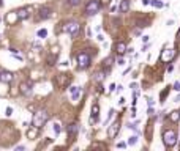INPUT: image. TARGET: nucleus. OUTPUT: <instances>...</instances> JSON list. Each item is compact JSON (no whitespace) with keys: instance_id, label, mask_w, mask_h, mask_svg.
Instances as JSON below:
<instances>
[{"instance_id":"3","label":"nucleus","mask_w":180,"mask_h":151,"mask_svg":"<svg viewBox=\"0 0 180 151\" xmlns=\"http://www.w3.org/2000/svg\"><path fill=\"white\" fill-rule=\"evenodd\" d=\"M76 60H78V68L79 69H87L88 66H90V55L87 54V52H79L78 57H76Z\"/></svg>"},{"instance_id":"8","label":"nucleus","mask_w":180,"mask_h":151,"mask_svg":"<svg viewBox=\"0 0 180 151\" xmlns=\"http://www.w3.org/2000/svg\"><path fill=\"white\" fill-rule=\"evenodd\" d=\"M13 79H14L13 73H10V71H0V82H3V84H10Z\"/></svg>"},{"instance_id":"18","label":"nucleus","mask_w":180,"mask_h":151,"mask_svg":"<svg viewBox=\"0 0 180 151\" xmlns=\"http://www.w3.org/2000/svg\"><path fill=\"white\" fill-rule=\"evenodd\" d=\"M112 63H114V57H108V58H104V61H103V65H104V69H106V73H109V68L112 66Z\"/></svg>"},{"instance_id":"21","label":"nucleus","mask_w":180,"mask_h":151,"mask_svg":"<svg viewBox=\"0 0 180 151\" xmlns=\"http://www.w3.org/2000/svg\"><path fill=\"white\" fill-rule=\"evenodd\" d=\"M16 20H19V19H17V14L16 13H11V14H8V16H7V22L8 24H14Z\"/></svg>"},{"instance_id":"13","label":"nucleus","mask_w":180,"mask_h":151,"mask_svg":"<svg viewBox=\"0 0 180 151\" xmlns=\"http://www.w3.org/2000/svg\"><path fill=\"white\" fill-rule=\"evenodd\" d=\"M70 93H71V99L73 101H78L82 91H81V88L79 87H70Z\"/></svg>"},{"instance_id":"15","label":"nucleus","mask_w":180,"mask_h":151,"mask_svg":"<svg viewBox=\"0 0 180 151\" xmlns=\"http://www.w3.org/2000/svg\"><path fill=\"white\" fill-rule=\"evenodd\" d=\"M126 50H128V49H126V44L123 43V41H119V43L116 44V52H117L119 55H123Z\"/></svg>"},{"instance_id":"22","label":"nucleus","mask_w":180,"mask_h":151,"mask_svg":"<svg viewBox=\"0 0 180 151\" xmlns=\"http://www.w3.org/2000/svg\"><path fill=\"white\" fill-rule=\"evenodd\" d=\"M37 35H38V38H41V40H44V38L48 36V30H46V28H40V30L37 32Z\"/></svg>"},{"instance_id":"2","label":"nucleus","mask_w":180,"mask_h":151,"mask_svg":"<svg viewBox=\"0 0 180 151\" xmlns=\"http://www.w3.org/2000/svg\"><path fill=\"white\" fill-rule=\"evenodd\" d=\"M163 142H164V146L166 148H172L177 142V132L174 129H166L163 132Z\"/></svg>"},{"instance_id":"7","label":"nucleus","mask_w":180,"mask_h":151,"mask_svg":"<svg viewBox=\"0 0 180 151\" xmlns=\"http://www.w3.org/2000/svg\"><path fill=\"white\" fill-rule=\"evenodd\" d=\"M174 55H175V52H174L172 49H166V50H163L161 52V61H166V63H169L171 60L174 58Z\"/></svg>"},{"instance_id":"19","label":"nucleus","mask_w":180,"mask_h":151,"mask_svg":"<svg viewBox=\"0 0 180 151\" xmlns=\"http://www.w3.org/2000/svg\"><path fill=\"white\" fill-rule=\"evenodd\" d=\"M169 120L172 121V123H177V121L180 120V112H179V110L171 112V113H169Z\"/></svg>"},{"instance_id":"26","label":"nucleus","mask_w":180,"mask_h":151,"mask_svg":"<svg viewBox=\"0 0 180 151\" xmlns=\"http://www.w3.org/2000/svg\"><path fill=\"white\" fill-rule=\"evenodd\" d=\"M126 143H128L130 146H133V145H136V143H137V137H136V135H133V137H130Z\"/></svg>"},{"instance_id":"5","label":"nucleus","mask_w":180,"mask_h":151,"mask_svg":"<svg viewBox=\"0 0 180 151\" xmlns=\"http://www.w3.org/2000/svg\"><path fill=\"white\" fill-rule=\"evenodd\" d=\"M79 25L78 22H74V20H71V22H68V24H65V27H63V30L66 32V33H70L71 36H76V35L79 33Z\"/></svg>"},{"instance_id":"29","label":"nucleus","mask_w":180,"mask_h":151,"mask_svg":"<svg viewBox=\"0 0 180 151\" xmlns=\"http://www.w3.org/2000/svg\"><path fill=\"white\" fill-rule=\"evenodd\" d=\"M167 93H169V87H167V88H166V90H164V91H163V93H161V96H160V98H161V101H163V99H164V98H166V94H167Z\"/></svg>"},{"instance_id":"39","label":"nucleus","mask_w":180,"mask_h":151,"mask_svg":"<svg viewBox=\"0 0 180 151\" xmlns=\"http://www.w3.org/2000/svg\"><path fill=\"white\" fill-rule=\"evenodd\" d=\"M109 2H111V0H103V3H101V5H108Z\"/></svg>"},{"instance_id":"38","label":"nucleus","mask_w":180,"mask_h":151,"mask_svg":"<svg viewBox=\"0 0 180 151\" xmlns=\"http://www.w3.org/2000/svg\"><path fill=\"white\" fill-rule=\"evenodd\" d=\"M150 3V0H142V5H149Z\"/></svg>"},{"instance_id":"35","label":"nucleus","mask_w":180,"mask_h":151,"mask_svg":"<svg viewBox=\"0 0 180 151\" xmlns=\"http://www.w3.org/2000/svg\"><path fill=\"white\" fill-rule=\"evenodd\" d=\"M149 40H150V36H147V35L142 36V43H149Z\"/></svg>"},{"instance_id":"14","label":"nucleus","mask_w":180,"mask_h":151,"mask_svg":"<svg viewBox=\"0 0 180 151\" xmlns=\"http://www.w3.org/2000/svg\"><path fill=\"white\" fill-rule=\"evenodd\" d=\"M51 13H52V10L49 7H41L40 8V17L41 19H48V17L51 16Z\"/></svg>"},{"instance_id":"6","label":"nucleus","mask_w":180,"mask_h":151,"mask_svg":"<svg viewBox=\"0 0 180 151\" xmlns=\"http://www.w3.org/2000/svg\"><path fill=\"white\" fill-rule=\"evenodd\" d=\"M119 131H120V121H114V123L109 126V129H108L109 138H114L117 134H119Z\"/></svg>"},{"instance_id":"27","label":"nucleus","mask_w":180,"mask_h":151,"mask_svg":"<svg viewBox=\"0 0 180 151\" xmlns=\"http://www.w3.org/2000/svg\"><path fill=\"white\" fill-rule=\"evenodd\" d=\"M103 79H104V73H96L95 74V80L96 82H101Z\"/></svg>"},{"instance_id":"32","label":"nucleus","mask_w":180,"mask_h":151,"mask_svg":"<svg viewBox=\"0 0 180 151\" xmlns=\"http://www.w3.org/2000/svg\"><path fill=\"white\" fill-rule=\"evenodd\" d=\"M7 115H8V117L13 115V109H11V107H7Z\"/></svg>"},{"instance_id":"28","label":"nucleus","mask_w":180,"mask_h":151,"mask_svg":"<svg viewBox=\"0 0 180 151\" xmlns=\"http://www.w3.org/2000/svg\"><path fill=\"white\" fill-rule=\"evenodd\" d=\"M32 47H33L37 52H38V50H41V44L38 43V41H33V43H32Z\"/></svg>"},{"instance_id":"11","label":"nucleus","mask_w":180,"mask_h":151,"mask_svg":"<svg viewBox=\"0 0 180 151\" xmlns=\"http://www.w3.org/2000/svg\"><path fill=\"white\" fill-rule=\"evenodd\" d=\"M16 14H17V19L19 20H24L30 16V10H29V8H21V10L16 11Z\"/></svg>"},{"instance_id":"4","label":"nucleus","mask_w":180,"mask_h":151,"mask_svg":"<svg viewBox=\"0 0 180 151\" xmlns=\"http://www.w3.org/2000/svg\"><path fill=\"white\" fill-rule=\"evenodd\" d=\"M100 8H101V2H100V0H90V2L85 5V14L93 16V14H96L100 11Z\"/></svg>"},{"instance_id":"33","label":"nucleus","mask_w":180,"mask_h":151,"mask_svg":"<svg viewBox=\"0 0 180 151\" xmlns=\"http://www.w3.org/2000/svg\"><path fill=\"white\" fill-rule=\"evenodd\" d=\"M116 84H111V85H109V91H114V90H116Z\"/></svg>"},{"instance_id":"30","label":"nucleus","mask_w":180,"mask_h":151,"mask_svg":"<svg viewBox=\"0 0 180 151\" xmlns=\"http://www.w3.org/2000/svg\"><path fill=\"white\" fill-rule=\"evenodd\" d=\"M172 88H174V90H175V91H180V80H179V82H175Z\"/></svg>"},{"instance_id":"31","label":"nucleus","mask_w":180,"mask_h":151,"mask_svg":"<svg viewBox=\"0 0 180 151\" xmlns=\"http://www.w3.org/2000/svg\"><path fill=\"white\" fill-rule=\"evenodd\" d=\"M68 3L70 5H79L81 3V0H68Z\"/></svg>"},{"instance_id":"37","label":"nucleus","mask_w":180,"mask_h":151,"mask_svg":"<svg viewBox=\"0 0 180 151\" xmlns=\"http://www.w3.org/2000/svg\"><path fill=\"white\" fill-rule=\"evenodd\" d=\"M175 102H180V93H179V94H177V96H175Z\"/></svg>"},{"instance_id":"36","label":"nucleus","mask_w":180,"mask_h":151,"mask_svg":"<svg viewBox=\"0 0 180 151\" xmlns=\"http://www.w3.org/2000/svg\"><path fill=\"white\" fill-rule=\"evenodd\" d=\"M131 88L133 90H137V84H131Z\"/></svg>"},{"instance_id":"16","label":"nucleus","mask_w":180,"mask_h":151,"mask_svg":"<svg viewBox=\"0 0 180 151\" xmlns=\"http://www.w3.org/2000/svg\"><path fill=\"white\" fill-rule=\"evenodd\" d=\"M78 131H79V126H78L76 123L70 124L68 128H66V132H68V135H71V137H73V135H76V134H78Z\"/></svg>"},{"instance_id":"1","label":"nucleus","mask_w":180,"mask_h":151,"mask_svg":"<svg viewBox=\"0 0 180 151\" xmlns=\"http://www.w3.org/2000/svg\"><path fill=\"white\" fill-rule=\"evenodd\" d=\"M49 120V113L46 110H38L33 113V118H32V124H33L35 128H43L44 124L48 123Z\"/></svg>"},{"instance_id":"23","label":"nucleus","mask_w":180,"mask_h":151,"mask_svg":"<svg viewBox=\"0 0 180 151\" xmlns=\"http://www.w3.org/2000/svg\"><path fill=\"white\" fill-rule=\"evenodd\" d=\"M55 60H57V55H54V54L49 55V57H48V65H49V66H54V65H55Z\"/></svg>"},{"instance_id":"20","label":"nucleus","mask_w":180,"mask_h":151,"mask_svg":"<svg viewBox=\"0 0 180 151\" xmlns=\"http://www.w3.org/2000/svg\"><path fill=\"white\" fill-rule=\"evenodd\" d=\"M130 10V0H122V3H120V11L122 13H128Z\"/></svg>"},{"instance_id":"9","label":"nucleus","mask_w":180,"mask_h":151,"mask_svg":"<svg viewBox=\"0 0 180 151\" xmlns=\"http://www.w3.org/2000/svg\"><path fill=\"white\" fill-rule=\"evenodd\" d=\"M19 91L22 94H24V96H30L32 94V84H29V82H22V84H21V87H19Z\"/></svg>"},{"instance_id":"34","label":"nucleus","mask_w":180,"mask_h":151,"mask_svg":"<svg viewBox=\"0 0 180 151\" xmlns=\"http://www.w3.org/2000/svg\"><path fill=\"white\" fill-rule=\"evenodd\" d=\"M126 145H128V143H125V142H120V143H119V145H117V146H119V148H125V146H126Z\"/></svg>"},{"instance_id":"24","label":"nucleus","mask_w":180,"mask_h":151,"mask_svg":"<svg viewBox=\"0 0 180 151\" xmlns=\"http://www.w3.org/2000/svg\"><path fill=\"white\" fill-rule=\"evenodd\" d=\"M150 5H153L155 8H163V2H160V0H150Z\"/></svg>"},{"instance_id":"12","label":"nucleus","mask_w":180,"mask_h":151,"mask_svg":"<svg viewBox=\"0 0 180 151\" xmlns=\"http://www.w3.org/2000/svg\"><path fill=\"white\" fill-rule=\"evenodd\" d=\"M98 115H100V106L95 102V104L92 106V117H90V123H93V121L98 120Z\"/></svg>"},{"instance_id":"17","label":"nucleus","mask_w":180,"mask_h":151,"mask_svg":"<svg viewBox=\"0 0 180 151\" xmlns=\"http://www.w3.org/2000/svg\"><path fill=\"white\" fill-rule=\"evenodd\" d=\"M27 137L32 138V140H33V138H37V137H38V128H35L33 124H32L30 129L27 131Z\"/></svg>"},{"instance_id":"10","label":"nucleus","mask_w":180,"mask_h":151,"mask_svg":"<svg viewBox=\"0 0 180 151\" xmlns=\"http://www.w3.org/2000/svg\"><path fill=\"white\" fill-rule=\"evenodd\" d=\"M70 80H71V79H70L66 74H58L57 76V84L60 85V87H68Z\"/></svg>"},{"instance_id":"40","label":"nucleus","mask_w":180,"mask_h":151,"mask_svg":"<svg viewBox=\"0 0 180 151\" xmlns=\"http://www.w3.org/2000/svg\"><path fill=\"white\" fill-rule=\"evenodd\" d=\"M179 35H180V30H179Z\"/></svg>"},{"instance_id":"25","label":"nucleus","mask_w":180,"mask_h":151,"mask_svg":"<svg viewBox=\"0 0 180 151\" xmlns=\"http://www.w3.org/2000/svg\"><path fill=\"white\" fill-rule=\"evenodd\" d=\"M52 131H54L55 135H58V134H60V131H62L60 124H58V123H54V126H52Z\"/></svg>"}]
</instances>
